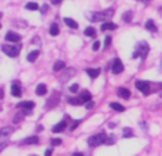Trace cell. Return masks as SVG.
<instances>
[{
    "label": "cell",
    "mask_w": 162,
    "mask_h": 156,
    "mask_svg": "<svg viewBox=\"0 0 162 156\" xmlns=\"http://www.w3.org/2000/svg\"><path fill=\"white\" fill-rule=\"evenodd\" d=\"M113 16H114L113 9L104 10V11H101V13H95V14L92 16V21H107L110 17H113Z\"/></svg>",
    "instance_id": "7a4b0ae2"
},
{
    "label": "cell",
    "mask_w": 162,
    "mask_h": 156,
    "mask_svg": "<svg viewBox=\"0 0 162 156\" xmlns=\"http://www.w3.org/2000/svg\"><path fill=\"white\" fill-rule=\"evenodd\" d=\"M17 115L19 116H14V122H20V121H22V118H23V115H22V114H17Z\"/></svg>",
    "instance_id": "d590c367"
},
{
    "label": "cell",
    "mask_w": 162,
    "mask_h": 156,
    "mask_svg": "<svg viewBox=\"0 0 162 156\" xmlns=\"http://www.w3.org/2000/svg\"><path fill=\"white\" fill-rule=\"evenodd\" d=\"M58 99H60V94H58V92H56V94H54V97H53V98H50L49 101H47V108L56 107V104L58 102Z\"/></svg>",
    "instance_id": "9a60e30c"
},
{
    "label": "cell",
    "mask_w": 162,
    "mask_h": 156,
    "mask_svg": "<svg viewBox=\"0 0 162 156\" xmlns=\"http://www.w3.org/2000/svg\"><path fill=\"white\" fill-rule=\"evenodd\" d=\"M11 95H13V97H20V95H22V87H20L19 82H14V84L11 85Z\"/></svg>",
    "instance_id": "9c48e42d"
},
{
    "label": "cell",
    "mask_w": 162,
    "mask_h": 156,
    "mask_svg": "<svg viewBox=\"0 0 162 156\" xmlns=\"http://www.w3.org/2000/svg\"><path fill=\"white\" fill-rule=\"evenodd\" d=\"M135 87H137L141 92H144L145 95H148V94L151 92V84L148 81H141V80H139V81L135 82Z\"/></svg>",
    "instance_id": "5b68a950"
},
{
    "label": "cell",
    "mask_w": 162,
    "mask_h": 156,
    "mask_svg": "<svg viewBox=\"0 0 162 156\" xmlns=\"http://www.w3.org/2000/svg\"><path fill=\"white\" fill-rule=\"evenodd\" d=\"M4 38H6L7 41H11V43H19V41L22 40V36L14 33V31H9V33H6Z\"/></svg>",
    "instance_id": "52a82bcc"
},
{
    "label": "cell",
    "mask_w": 162,
    "mask_h": 156,
    "mask_svg": "<svg viewBox=\"0 0 162 156\" xmlns=\"http://www.w3.org/2000/svg\"><path fill=\"white\" fill-rule=\"evenodd\" d=\"M17 107L22 108V109H29V111H32L33 108H34V102H33V101H23V102L17 104Z\"/></svg>",
    "instance_id": "30bf717a"
},
{
    "label": "cell",
    "mask_w": 162,
    "mask_h": 156,
    "mask_svg": "<svg viewBox=\"0 0 162 156\" xmlns=\"http://www.w3.org/2000/svg\"><path fill=\"white\" fill-rule=\"evenodd\" d=\"M132 135H134V132L131 131L130 128H125L124 129V138H131Z\"/></svg>",
    "instance_id": "f546056e"
},
{
    "label": "cell",
    "mask_w": 162,
    "mask_h": 156,
    "mask_svg": "<svg viewBox=\"0 0 162 156\" xmlns=\"http://www.w3.org/2000/svg\"><path fill=\"white\" fill-rule=\"evenodd\" d=\"M58 33H60V28H58V24H51V27H50V34L51 36H58Z\"/></svg>",
    "instance_id": "d4e9b609"
},
{
    "label": "cell",
    "mask_w": 162,
    "mask_h": 156,
    "mask_svg": "<svg viewBox=\"0 0 162 156\" xmlns=\"http://www.w3.org/2000/svg\"><path fill=\"white\" fill-rule=\"evenodd\" d=\"M13 132V128L11 126H6V128H3V129H0V142L4 139H7V136Z\"/></svg>",
    "instance_id": "ba28073f"
},
{
    "label": "cell",
    "mask_w": 162,
    "mask_h": 156,
    "mask_svg": "<svg viewBox=\"0 0 162 156\" xmlns=\"http://www.w3.org/2000/svg\"><path fill=\"white\" fill-rule=\"evenodd\" d=\"M64 68H65V63H64V61H57L56 64H54V67H53V70H54L56 73L61 71V70H64Z\"/></svg>",
    "instance_id": "7402d4cb"
},
{
    "label": "cell",
    "mask_w": 162,
    "mask_h": 156,
    "mask_svg": "<svg viewBox=\"0 0 162 156\" xmlns=\"http://www.w3.org/2000/svg\"><path fill=\"white\" fill-rule=\"evenodd\" d=\"M84 36H88V37H95L97 36V31H95V28L94 27H87L85 30H84Z\"/></svg>",
    "instance_id": "44dd1931"
},
{
    "label": "cell",
    "mask_w": 162,
    "mask_h": 156,
    "mask_svg": "<svg viewBox=\"0 0 162 156\" xmlns=\"http://www.w3.org/2000/svg\"><path fill=\"white\" fill-rule=\"evenodd\" d=\"M85 71H87V74L90 75V78H92V80H94V78H97L98 75H100V73H101V70H100V68H87Z\"/></svg>",
    "instance_id": "5bb4252c"
},
{
    "label": "cell",
    "mask_w": 162,
    "mask_h": 156,
    "mask_svg": "<svg viewBox=\"0 0 162 156\" xmlns=\"http://www.w3.org/2000/svg\"><path fill=\"white\" fill-rule=\"evenodd\" d=\"M117 94H118L121 98H124V99H130V97H131L130 90H127V88H118Z\"/></svg>",
    "instance_id": "4fadbf2b"
},
{
    "label": "cell",
    "mask_w": 162,
    "mask_h": 156,
    "mask_svg": "<svg viewBox=\"0 0 162 156\" xmlns=\"http://www.w3.org/2000/svg\"><path fill=\"white\" fill-rule=\"evenodd\" d=\"M63 143V140L58 139V138H54V139H51V146H58V145H61Z\"/></svg>",
    "instance_id": "4dcf8cb0"
},
{
    "label": "cell",
    "mask_w": 162,
    "mask_h": 156,
    "mask_svg": "<svg viewBox=\"0 0 162 156\" xmlns=\"http://www.w3.org/2000/svg\"><path fill=\"white\" fill-rule=\"evenodd\" d=\"M47 10H49V6H47V4H44V6H41V9H40V11H41V13H46Z\"/></svg>",
    "instance_id": "8d00e7d4"
},
{
    "label": "cell",
    "mask_w": 162,
    "mask_h": 156,
    "mask_svg": "<svg viewBox=\"0 0 162 156\" xmlns=\"http://www.w3.org/2000/svg\"><path fill=\"white\" fill-rule=\"evenodd\" d=\"M0 27H1V24H0Z\"/></svg>",
    "instance_id": "ee69618b"
},
{
    "label": "cell",
    "mask_w": 162,
    "mask_h": 156,
    "mask_svg": "<svg viewBox=\"0 0 162 156\" xmlns=\"http://www.w3.org/2000/svg\"><path fill=\"white\" fill-rule=\"evenodd\" d=\"M115 142V136L114 135H110V136H105V142L104 143H108V145H113Z\"/></svg>",
    "instance_id": "83f0119b"
},
{
    "label": "cell",
    "mask_w": 162,
    "mask_h": 156,
    "mask_svg": "<svg viewBox=\"0 0 162 156\" xmlns=\"http://www.w3.org/2000/svg\"><path fill=\"white\" fill-rule=\"evenodd\" d=\"M51 155H53V149H47L46 153H44V156H51Z\"/></svg>",
    "instance_id": "f35d334b"
},
{
    "label": "cell",
    "mask_w": 162,
    "mask_h": 156,
    "mask_svg": "<svg viewBox=\"0 0 162 156\" xmlns=\"http://www.w3.org/2000/svg\"><path fill=\"white\" fill-rule=\"evenodd\" d=\"M148 51H149V47H148V44H146L145 41H142V43H139V46H138V50L134 53V56L132 57L137 58V57H141L142 60L148 56Z\"/></svg>",
    "instance_id": "3957f363"
},
{
    "label": "cell",
    "mask_w": 162,
    "mask_h": 156,
    "mask_svg": "<svg viewBox=\"0 0 162 156\" xmlns=\"http://www.w3.org/2000/svg\"><path fill=\"white\" fill-rule=\"evenodd\" d=\"M3 97H4V92H3V90H1V88H0V99L3 98Z\"/></svg>",
    "instance_id": "b9f144b4"
},
{
    "label": "cell",
    "mask_w": 162,
    "mask_h": 156,
    "mask_svg": "<svg viewBox=\"0 0 162 156\" xmlns=\"http://www.w3.org/2000/svg\"><path fill=\"white\" fill-rule=\"evenodd\" d=\"M80 101L82 102V104H85V102L91 101V94H90L88 91H82L81 95H80Z\"/></svg>",
    "instance_id": "d6986e66"
},
{
    "label": "cell",
    "mask_w": 162,
    "mask_h": 156,
    "mask_svg": "<svg viewBox=\"0 0 162 156\" xmlns=\"http://www.w3.org/2000/svg\"><path fill=\"white\" fill-rule=\"evenodd\" d=\"M78 125H80V121H74V122H73V125H71V128H70V129H71V131H74V129H75V128H77Z\"/></svg>",
    "instance_id": "836d02e7"
},
{
    "label": "cell",
    "mask_w": 162,
    "mask_h": 156,
    "mask_svg": "<svg viewBox=\"0 0 162 156\" xmlns=\"http://www.w3.org/2000/svg\"><path fill=\"white\" fill-rule=\"evenodd\" d=\"M117 28V24L115 23H113V21H104V24L101 26V30L103 31H107V30H115Z\"/></svg>",
    "instance_id": "7c38bea8"
},
{
    "label": "cell",
    "mask_w": 162,
    "mask_h": 156,
    "mask_svg": "<svg viewBox=\"0 0 162 156\" xmlns=\"http://www.w3.org/2000/svg\"><path fill=\"white\" fill-rule=\"evenodd\" d=\"M110 107L113 108L114 111H117V112H122V111L125 109V108L122 107L121 104H118V102H111V104H110Z\"/></svg>",
    "instance_id": "603a6c76"
},
{
    "label": "cell",
    "mask_w": 162,
    "mask_h": 156,
    "mask_svg": "<svg viewBox=\"0 0 162 156\" xmlns=\"http://www.w3.org/2000/svg\"><path fill=\"white\" fill-rule=\"evenodd\" d=\"M145 27L149 30V31H156V26H155L154 20H148V21H146V24H145Z\"/></svg>",
    "instance_id": "cb8c5ba5"
},
{
    "label": "cell",
    "mask_w": 162,
    "mask_h": 156,
    "mask_svg": "<svg viewBox=\"0 0 162 156\" xmlns=\"http://www.w3.org/2000/svg\"><path fill=\"white\" fill-rule=\"evenodd\" d=\"M40 56V51L39 50H34V51H32V53H29L27 54V61H30V63H34L36 61V58Z\"/></svg>",
    "instance_id": "e0dca14e"
},
{
    "label": "cell",
    "mask_w": 162,
    "mask_h": 156,
    "mask_svg": "<svg viewBox=\"0 0 162 156\" xmlns=\"http://www.w3.org/2000/svg\"><path fill=\"white\" fill-rule=\"evenodd\" d=\"M65 126H67V122H65V121H61V122H58L56 126L53 128V132H54V133H60V132H63L65 129Z\"/></svg>",
    "instance_id": "2e32d148"
},
{
    "label": "cell",
    "mask_w": 162,
    "mask_h": 156,
    "mask_svg": "<svg viewBox=\"0 0 162 156\" xmlns=\"http://www.w3.org/2000/svg\"><path fill=\"white\" fill-rule=\"evenodd\" d=\"M124 71V64L120 61V58H115L113 63V73L114 74H121Z\"/></svg>",
    "instance_id": "8992f818"
},
{
    "label": "cell",
    "mask_w": 162,
    "mask_h": 156,
    "mask_svg": "<svg viewBox=\"0 0 162 156\" xmlns=\"http://www.w3.org/2000/svg\"><path fill=\"white\" fill-rule=\"evenodd\" d=\"M122 19H124V21L130 23L131 20H132V13H131V11H125V13H124V16H122Z\"/></svg>",
    "instance_id": "4316f807"
},
{
    "label": "cell",
    "mask_w": 162,
    "mask_h": 156,
    "mask_svg": "<svg viewBox=\"0 0 162 156\" xmlns=\"http://www.w3.org/2000/svg\"><path fill=\"white\" fill-rule=\"evenodd\" d=\"M100 47H101V43H100V41H95V43H94V44H92V50H94V51H97V50H100Z\"/></svg>",
    "instance_id": "1f68e13d"
},
{
    "label": "cell",
    "mask_w": 162,
    "mask_h": 156,
    "mask_svg": "<svg viewBox=\"0 0 162 156\" xmlns=\"http://www.w3.org/2000/svg\"><path fill=\"white\" fill-rule=\"evenodd\" d=\"M68 102H70L71 105H80V104H82L80 101V98H68Z\"/></svg>",
    "instance_id": "f1b7e54d"
},
{
    "label": "cell",
    "mask_w": 162,
    "mask_h": 156,
    "mask_svg": "<svg viewBox=\"0 0 162 156\" xmlns=\"http://www.w3.org/2000/svg\"><path fill=\"white\" fill-rule=\"evenodd\" d=\"M64 23L68 26L70 28H78V23H77L75 20H73V19H70V17H65Z\"/></svg>",
    "instance_id": "ac0fdd59"
},
{
    "label": "cell",
    "mask_w": 162,
    "mask_h": 156,
    "mask_svg": "<svg viewBox=\"0 0 162 156\" xmlns=\"http://www.w3.org/2000/svg\"><path fill=\"white\" fill-rule=\"evenodd\" d=\"M36 94L37 95H46L47 94V87L44 84H39L37 88H36Z\"/></svg>",
    "instance_id": "ffe728a7"
},
{
    "label": "cell",
    "mask_w": 162,
    "mask_h": 156,
    "mask_svg": "<svg viewBox=\"0 0 162 156\" xmlns=\"http://www.w3.org/2000/svg\"><path fill=\"white\" fill-rule=\"evenodd\" d=\"M26 9H27V10H39V4L34 3V1H30V3L26 4Z\"/></svg>",
    "instance_id": "484cf974"
},
{
    "label": "cell",
    "mask_w": 162,
    "mask_h": 156,
    "mask_svg": "<svg viewBox=\"0 0 162 156\" xmlns=\"http://www.w3.org/2000/svg\"><path fill=\"white\" fill-rule=\"evenodd\" d=\"M104 142H105V135H104V133L92 135V136H90L88 138V145L90 146H92V148H95V146L104 143Z\"/></svg>",
    "instance_id": "277c9868"
},
{
    "label": "cell",
    "mask_w": 162,
    "mask_h": 156,
    "mask_svg": "<svg viewBox=\"0 0 162 156\" xmlns=\"http://www.w3.org/2000/svg\"><path fill=\"white\" fill-rule=\"evenodd\" d=\"M73 156H84L81 152H75V153H73Z\"/></svg>",
    "instance_id": "60d3db41"
},
{
    "label": "cell",
    "mask_w": 162,
    "mask_h": 156,
    "mask_svg": "<svg viewBox=\"0 0 162 156\" xmlns=\"http://www.w3.org/2000/svg\"><path fill=\"white\" fill-rule=\"evenodd\" d=\"M84 105H85V108H92L94 107V102H92V101H88V102H85V104H84Z\"/></svg>",
    "instance_id": "e575fe53"
},
{
    "label": "cell",
    "mask_w": 162,
    "mask_h": 156,
    "mask_svg": "<svg viewBox=\"0 0 162 156\" xmlns=\"http://www.w3.org/2000/svg\"><path fill=\"white\" fill-rule=\"evenodd\" d=\"M20 50H22V46H7V44L1 46V51L7 54L9 57H17Z\"/></svg>",
    "instance_id": "6da1fadb"
},
{
    "label": "cell",
    "mask_w": 162,
    "mask_h": 156,
    "mask_svg": "<svg viewBox=\"0 0 162 156\" xmlns=\"http://www.w3.org/2000/svg\"><path fill=\"white\" fill-rule=\"evenodd\" d=\"M70 91H71V92H77V91H78V85H77V84H73V85L70 87Z\"/></svg>",
    "instance_id": "d6a6232c"
},
{
    "label": "cell",
    "mask_w": 162,
    "mask_h": 156,
    "mask_svg": "<svg viewBox=\"0 0 162 156\" xmlns=\"http://www.w3.org/2000/svg\"><path fill=\"white\" fill-rule=\"evenodd\" d=\"M61 1H63V0H51V3H53V4H60Z\"/></svg>",
    "instance_id": "ab89813d"
},
{
    "label": "cell",
    "mask_w": 162,
    "mask_h": 156,
    "mask_svg": "<svg viewBox=\"0 0 162 156\" xmlns=\"http://www.w3.org/2000/svg\"><path fill=\"white\" fill-rule=\"evenodd\" d=\"M37 143H39L37 136H30V138H26L24 140L20 142V145H37Z\"/></svg>",
    "instance_id": "8fae6325"
},
{
    "label": "cell",
    "mask_w": 162,
    "mask_h": 156,
    "mask_svg": "<svg viewBox=\"0 0 162 156\" xmlns=\"http://www.w3.org/2000/svg\"><path fill=\"white\" fill-rule=\"evenodd\" d=\"M1 16H3V14H1V13H0V19H1Z\"/></svg>",
    "instance_id": "7bdbcfd3"
},
{
    "label": "cell",
    "mask_w": 162,
    "mask_h": 156,
    "mask_svg": "<svg viewBox=\"0 0 162 156\" xmlns=\"http://www.w3.org/2000/svg\"><path fill=\"white\" fill-rule=\"evenodd\" d=\"M110 44H111V37H110V36H107V38H105V46L108 47Z\"/></svg>",
    "instance_id": "74e56055"
}]
</instances>
